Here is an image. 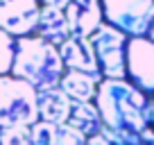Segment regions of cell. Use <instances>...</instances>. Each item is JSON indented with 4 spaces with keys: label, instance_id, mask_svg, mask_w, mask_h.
Wrapping results in <instances>:
<instances>
[{
    "label": "cell",
    "instance_id": "1",
    "mask_svg": "<svg viewBox=\"0 0 154 145\" xmlns=\"http://www.w3.org/2000/svg\"><path fill=\"white\" fill-rule=\"evenodd\" d=\"M147 104L149 97L129 79H102L95 95V106L104 127L127 129L136 134L149 127Z\"/></svg>",
    "mask_w": 154,
    "mask_h": 145
},
{
    "label": "cell",
    "instance_id": "2",
    "mask_svg": "<svg viewBox=\"0 0 154 145\" xmlns=\"http://www.w3.org/2000/svg\"><path fill=\"white\" fill-rule=\"evenodd\" d=\"M66 63L61 59L59 45L45 41L43 36H18L16 39V59L11 75L25 79L36 91L54 88L61 84Z\"/></svg>",
    "mask_w": 154,
    "mask_h": 145
},
{
    "label": "cell",
    "instance_id": "3",
    "mask_svg": "<svg viewBox=\"0 0 154 145\" xmlns=\"http://www.w3.org/2000/svg\"><path fill=\"white\" fill-rule=\"evenodd\" d=\"M38 91L14 75H0V129L38 122Z\"/></svg>",
    "mask_w": 154,
    "mask_h": 145
},
{
    "label": "cell",
    "instance_id": "4",
    "mask_svg": "<svg viewBox=\"0 0 154 145\" xmlns=\"http://www.w3.org/2000/svg\"><path fill=\"white\" fill-rule=\"evenodd\" d=\"M104 23L125 32L129 39L149 36L154 25V0H102Z\"/></svg>",
    "mask_w": 154,
    "mask_h": 145
},
{
    "label": "cell",
    "instance_id": "5",
    "mask_svg": "<svg viewBox=\"0 0 154 145\" xmlns=\"http://www.w3.org/2000/svg\"><path fill=\"white\" fill-rule=\"evenodd\" d=\"M100 72L104 79H127V45L129 36L113 25L102 23L100 29L91 36Z\"/></svg>",
    "mask_w": 154,
    "mask_h": 145
},
{
    "label": "cell",
    "instance_id": "6",
    "mask_svg": "<svg viewBox=\"0 0 154 145\" xmlns=\"http://www.w3.org/2000/svg\"><path fill=\"white\" fill-rule=\"evenodd\" d=\"M127 79L145 95L154 97V41L134 36L127 45Z\"/></svg>",
    "mask_w": 154,
    "mask_h": 145
},
{
    "label": "cell",
    "instance_id": "7",
    "mask_svg": "<svg viewBox=\"0 0 154 145\" xmlns=\"http://www.w3.org/2000/svg\"><path fill=\"white\" fill-rule=\"evenodd\" d=\"M38 0H0V29L11 36H29L36 32L41 18Z\"/></svg>",
    "mask_w": 154,
    "mask_h": 145
},
{
    "label": "cell",
    "instance_id": "8",
    "mask_svg": "<svg viewBox=\"0 0 154 145\" xmlns=\"http://www.w3.org/2000/svg\"><path fill=\"white\" fill-rule=\"evenodd\" d=\"M66 18L70 25L72 36H86L91 39L104 23V11H102V0H72L66 7Z\"/></svg>",
    "mask_w": 154,
    "mask_h": 145
},
{
    "label": "cell",
    "instance_id": "9",
    "mask_svg": "<svg viewBox=\"0 0 154 145\" xmlns=\"http://www.w3.org/2000/svg\"><path fill=\"white\" fill-rule=\"evenodd\" d=\"M59 52H61V59L66 63V70L102 75L97 57H95V50H93V43L86 36H70L63 45H59Z\"/></svg>",
    "mask_w": 154,
    "mask_h": 145
},
{
    "label": "cell",
    "instance_id": "10",
    "mask_svg": "<svg viewBox=\"0 0 154 145\" xmlns=\"http://www.w3.org/2000/svg\"><path fill=\"white\" fill-rule=\"evenodd\" d=\"M70 111H72V100L66 95V91H61V86L38 91V118L43 122L63 125L70 118Z\"/></svg>",
    "mask_w": 154,
    "mask_h": 145
},
{
    "label": "cell",
    "instance_id": "11",
    "mask_svg": "<svg viewBox=\"0 0 154 145\" xmlns=\"http://www.w3.org/2000/svg\"><path fill=\"white\" fill-rule=\"evenodd\" d=\"M32 136L36 145H86V136L77 131L68 122L54 125V122H43L38 120L32 125Z\"/></svg>",
    "mask_w": 154,
    "mask_h": 145
},
{
    "label": "cell",
    "instance_id": "12",
    "mask_svg": "<svg viewBox=\"0 0 154 145\" xmlns=\"http://www.w3.org/2000/svg\"><path fill=\"white\" fill-rule=\"evenodd\" d=\"M102 75H91V72H79V70H66L61 77V91L72 102H95L97 88H100Z\"/></svg>",
    "mask_w": 154,
    "mask_h": 145
},
{
    "label": "cell",
    "instance_id": "13",
    "mask_svg": "<svg viewBox=\"0 0 154 145\" xmlns=\"http://www.w3.org/2000/svg\"><path fill=\"white\" fill-rule=\"evenodd\" d=\"M36 34L43 36L45 41H50V43H54V45H63L72 36L68 18H66V11L54 9V7H41V18H38Z\"/></svg>",
    "mask_w": 154,
    "mask_h": 145
},
{
    "label": "cell",
    "instance_id": "14",
    "mask_svg": "<svg viewBox=\"0 0 154 145\" xmlns=\"http://www.w3.org/2000/svg\"><path fill=\"white\" fill-rule=\"evenodd\" d=\"M68 125L75 127L77 131H82L86 138H91V136H97L102 131L104 122H102V116L97 111L95 102H72Z\"/></svg>",
    "mask_w": 154,
    "mask_h": 145
},
{
    "label": "cell",
    "instance_id": "15",
    "mask_svg": "<svg viewBox=\"0 0 154 145\" xmlns=\"http://www.w3.org/2000/svg\"><path fill=\"white\" fill-rule=\"evenodd\" d=\"M16 59V36L0 29V75H11Z\"/></svg>",
    "mask_w": 154,
    "mask_h": 145
},
{
    "label": "cell",
    "instance_id": "16",
    "mask_svg": "<svg viewBox=\"0 0 154 145\" xmlns=\"http://www.w3.org/2000/svg\"><path fill=\"white\" fill-rule=\"evenodd\" d=\"M0 145H36L32 136V125L0 129Z\"/></svg>",
    "mask_w": 154,
    "mask_h": 145
},
{
    "label": "cell",
    "instance_id": "17",
    "mask_svg": "<svg viewBox=\"0 0 154 145\" xmlns=\"http://www.w3.org/2000/svg\"><path fill=\"white\" fill-rule=\"evenodd\" d=\"M106 140H111L113 145H145L140 134L136 131H127V129H111V127H102L100 131Z\"/></svg>",
    "mask_w": 154,
    "mask_h": 145
},
{
    "label": "cell",
    "instance_id": "18",
    "mask_svg": "<svg viewBox=\"0 0 154 145\" xmlns=\"http://www.w3.org/2000/svg\"><path fill=\"white\" fill-rule=\"evenodd\" d=\"M43 7H54V9H66L72 0H38Z\"/></svg>",
    "mask_w": 154,
    "mask_h": 145
},
{
    "label": "cell",
    "instance_id": "19",
    "mask_svg": "<svg viewBox=\"0 0 154 145\" xmlns=\"http://www.w3.org/2000/svg\"><path fill=\"white\" fill-rule=\"evenodd\" d=\"M140 138H143L145 145H154V127H147V129L140 131Z\"/></svg>",
    "mask_w": 154,
    "mask_h": 145
},
{
    "label": "cell",
    "instance_id": "20",
    "mask_svg": "<svg viewBox=\"0 0 154 145\" xmlns=\"http://www.w3.org/2000/svg\"><path fill=\"white\" fill-rule=\"evenodd\" d=\"M86 145H113L111 140H106L102 134H97V136H91V138L86 140Z\"/></svg>",
    "mask_w": 154,
    "mask_h": 145
},
{
    "label": "cell",
    "instance_id": "21",
    "mask_svg": "<svg viewBox=\"0 0 154 145\" xmlns=\"http://www.w3.org/2000/svg\"><path fill=\"white\" fill-rule=\"evenodd\" d=\"M147 122L149 127H154V97H149V104H147Z\"/></svg>",
    "mask_w": 154,
    "mask_h": 145
},
{
    "label": "cell",
    "instance_id": "22",
    "mask_svg": "<svg viewBox=\"0 0 154 145\" xmlns=\"http://www.w3.org/2000/svg\"><path fill=\"white\" fill-rule=\"evenodd\" d=\"M149 39L154 41V25H152V29H149Z\"/></svg>",
    "mask_w": 154,
    "mask_h": 145
}]
</instances>
